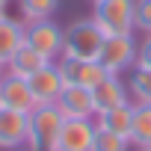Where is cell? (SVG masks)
I'll return each mask as SVG.
<instances>
[{
    "label": "cell",
    "mask_w": 151,
    "mask_h": 151,
    "mask_svg": "<svg viewBox=\"0 0 151 151\" xmlns=\"http://www.w3.org/2000/svg\"><path fill=\"white\" fill-rule=\"evenodd\" d=\"M92 3H101V0H92Z\"/></svg>",
    "instance_id": "obj_26"
},
{
    "label": "cell",
    "mask_w": 151,
    "mask_h": 151,
    "mask_svg": "<svg viewBox=\"0 0 151 151\" xmlns=\"http://www.w3.org/2000/svg\"><path fill=\"white\" fill-rule=\"evenodd\" d=\"M3 74H6V65H0V80H3Z\"/></svg>",
    "instance_id": "obj_23"
},
{
    "label": "cell",
    "mask_w": 151,
    "mask_h": 151,
    "mask_svg": "<svg viewBox=\"0 0 151 151\" xmlns=\"http://www.w3.org/2000/svg\"><path fill=\"white\" fill-rule=\"evenodd\" d=\"M27 130H30V113L0 107V148L3 151L21 148L27 142Z\"/></svg>",
    "instance_id": "obj_9"
},
{
    "label": "cell",
    "mask_w": 151,
    "mask_h": 151,
    "mask_svg": "<svg viewBox=\"0 0 151 151\" xmlns=\"http://www.w3.org/2000/svg\"><path fill=\"white\" fill-rule=\"evenodd\" d=\"M59 65V74H62V80L65 86H83V89H95L104 77H107V71L98 59H56Z\"/></svg>",
    "instance_id": "obj_6"
},
{
    "label": "cell",
    "mask_w": 151,
    "mask_h": 151,
    "mask_svg": "<svg viewBox=\"0 0 151 151\" xmlns=\"http://www.w3.org/2000/svg\"><path fill=\"white\" fill-rule=\"evenodd\" d=\"M92 104H95V116H98V113H107V110H113V107L130 104L127 83L119 77V74H107V77L92 89Z\"/></svg>",
    "instance_id": "obj_11"
},
{
    "label": "cell",
    "mask_w": 151,
    "mask_h": 151,
    "mask_svg": "<svg viewBox=\"0 0 151 151\" xmlns=\"http://www.w3.org/2000/svg\"><path fill=\"white\" fill-rule=\"evenodd\" d=\"M3 18H9V15H6V6H0V21H3Z\"/></svg>",
    "instance_id": "obj_22"
},
{
    "label": "cell",
    "mask_w": 151,
    "mask_h": 151,
    "mask_svg": "<svg viewBox=\"0 0 151 151\" xmlns=\"http://www.w3.org/2000/svg\"><path fill=\"white\" fill-rule=\"evenodd\" d=\"M9 3H12V0H0V6H9Z\"/></svg>",
    "instance_id": "obj_24"
},
{
    "label": "cell",
    "mask_w": 151,
    "mask_h": 151,
    "mask_svg": "<svg viewBox=\"0 0 151 151\" xmlns=\"http://www.w3.org/2000/svg\"><path fill=\"white\" fill-rule=\"evenodd\" d=\"M18 9L24 24L30 21H42V18H53L59 9V0H18Z\"/></svg>",
    "instance_id": "obj_18"
},
{
    "label": "cell",
    "mask_w": 151,
    "mask_h": 151,
    "mask_svg": "<svg viewBox=\"0 0 151 151\" xmlns=\"http://www.w3.org/2000/svg\"><path fill=\"white\" fill-rule=\"evenodd\" d=\"M27 83H30V92L36 98V107L39 104H56L62 89H65V80H62L56 62H47L45 68H39L33 77H27Z\"/></svg>",
    "instance_id": "obj_8"
},
{
    "label": "cell",
    "mask_w": 151,
    "mask_h": 151,
    "mask_svg": "<svg viewBox=\"0 0 151 151\" xmlns=\"http://www.w3.org/2000/svg\"><path fill=\"white\" fill-rule=\"evenodd\" d=\"M62 42H65V30L53 18H42V21L27 24V45L33 50H39L45 59L56 62L62 56Z\"/></svg>",
    "instance_id": "obj_4"
},
{
    "label": "cell",
    "mask_w": 151,
    "mask_h": 151,
    "mask_svg": "<svg viewBox=\"0 0 151 151\" xmlns=\"http://www.w3.org/2000/svg\"><path fill=\"white\" fill-rule=\"evenodd\" d=\"M133 30H142L151 36V0H136L133 6Z\"/></svg>",
    "instance_id": "obj_20"
},
{
    "label": "cell",
    "mask_w": 151,
    "mask_h": 151,
    "mask_svg": "<svg viewBox=\"0 0 151 151\" xmlns=\"http://www.w3.org/2000/svg\"><path fill=\"white\" fill-rule=\"evenodd\" d=\"M130 119H133V101L122 104V107H113L107 113H98L95 116V127L107 130V133H116V136H127L130 133Z\"/></svg>",
    "instance_id": "obj_14"
},
{
    "label": "cell",
    "mask_w": 151,
    "mask_h": 151,
    "mask_svg": "<svg viewBox=\"0 0 151 151\" xmlns=\"http://www.w3.org/2000/svg\"><path fill=\"white\" fill-rule=\"evenodd\" d=\"M130 145L148 148L151 145V104H133V119H130Z\"/></svg>",
    "instance_id": "obj_16"
},
{
    "label": "cell",
    "mask_w": 151,
    "mask_h": 151,
    "mask_svg": "<svg viewBox=\"0 0 151 151\" xmlns=\"http://www.w3.org/2000/svg\"><path fill=\"white\" fill-rule=\"evenodd\" d=\"M65 116L56 104H39L30 113V130H27V151H56V139L62 130Z\"/></svg>",
    "instance_id": "obj_2"
},
{
    "label": "cell",
    "mask_w": 151,
    "mask_h": 151,
    "mask_svg": "<svg viewBox=\"0 0 151 151\" xmlns=\"http://www.w3.org/2000/svg\"><path fill=\"white\" fill-rule=\"evenodd\" d=\"M136 50H139V45H136L133 33L130 36H107L98 62L104 65L107 74H122L136 65Z\"/></svg>",
    "instance_id": "obj_5"
},
{
    "label": "cell",
    "mask_w": 151,
    "mask_h": 151,
    "mask_svg": "<svg viewBox=\"0 0 151 151\" xmlns=\"http://www.w3.org/2000/svg\"><path fill=\"white\" fill-rule=\"evenodd\" d=\"M92 21L104 30V36H130L133 33V6L136 0H101L92 3Z\"/></svg>",
    "instance_id": "obj_3"
},
{
    "label": "cell",
    "mask_w": 151,
    "mask_h": 151,
    "mask_svg": "<svg viewBox=\"0 0 151 151\" xmlns=\"http://www.w3.org/2000/svg\"><path fill=\"white\" fill-rule=\"evenodd\" d=\"M0 107L6 110H18V113H33L36 107V98L30 92V83L24 77H15V74H3L0 80Z\"/></svg>",
    "instance_id": "obj_10"
},
{
    "label": "cell",
    "mask_w": 151,
    "mask_h": 151,
    "mask_svg": "<svg viewBox=\"0 0 151 151\" xmlns=\"http://www.w3.org/2000/svg\"><path fill=\"white\" fill-rule=\"evenodd\" d=\"M47 62H50V59H45L39 50H33V47L24 42V45L18 47V53L6 62V71H9V74H15V77H24V80H27V77H33L39 68H45Z\"/></svg>",
    "instance_id": "obj_15"
},
{
    "label": "cell",
    "mask_w": 151,
    "mask_h": 151,
    "mask_svg": "<svg viewBox=\"0 0 151 151\" xmlns=\"http://www.w3.org/2000/svg\"><path fill=\"white\" fill-rule=\"evenodd\" d=\"M24 42H27V24L24 21H18V18L0 21V65H6Z\"/></svg>",
    "instance_id": "obj_13"
},
{
    "label": "cell",
    "mask_w": 151,
    "mask_h": 151,
    "mask_svg": "<svg viewBox=\"0 0 151 151\" xmlns=\"http://www.w3.org/2000/svg\"><path fill=\"white\" fill-rule=\"evenodd\" d=\"M92 151H130V139H127V136L107 133V130H98Z\"/></svg>",
    "instance_id": "obj_19"
},
{
    "label": "cell",
    "mask_w": 151,
    "mask_h": 151,
    "mask_svg": "<svg viewBox=\"0 0 151 151\" xmlns=\"http://www.w3.org/2000/svg\"><path fill=\"white\" fill-rule=\"evenodd\" d=\"M124 83H127V92H130L133 104H151V68L133 65Z\"/></svg>",
    "instance_id": "obj_17"
},
{
    "label": "cell",
    "mask_w": 151,
    "mask_h": 151,
    "mask_svg": "<svg viewBox=\"0 0 151 151\" xmlns=\"http://www.w3.org/2000/svg\"><path fill=\"white\" fill-rule=\"evenodd\" d=\"M139 151H151V145H148V148H139Z\"/></svg>",
    "instance_id": "obj_25"
},
{
    "label": "cell",
    "mask_w": 151,
    "mask_h": 151,
    "mask_svg": "<svg viewBox=\"0 0 151 151\" xmlns=\"http://www.w3.org/2000/svg\"><path fill=\"white\" fill-rule=\"evenodd\" d=\"M56 107L65 119H95L92 89H83V86H65Z\"/></svg>",
    "instance_id": "obj_12"
},
{
    "label": "cell",
    "mask_w": 151,
    "mask_h": 151,
    "mask_svg": "<svg viewBox=\"0 0 151 151\" xmlns=\"http://www.w3.org/2000/svg\"><path fill=\"white\" fill-rule=\"evenodd\" d=\"M136 65L151 68V36H145V42H139V50H136Z\"/></svg>",
    "instance_id": "obj_21"
},
{
    "label": "cell",
    "mask_w": 151,
    "mask_h": 151,
    "mask_svg": "<svg viewBox=\"0 0 151 151\" xmlns=\"http://www.w3.org/2000/svg\"><path fill=\"white\" fill-rule=\"evenodd\" d=\"M95 136H98L95 119H65L56 139V151H92Z\"/></svg>",
    "instance_id": "obj_7"
},
{
    "label": "cell",
    "mask_w": 151,
    "mask_h": 151,
    "mask_svg": "<svg viewBox=\"0 0 151 151\" xmlns=\"http://www.w3.org/2000/svg\"><path fill=\"white\" fill-rule=\"evenodd\" d=\"M107 36L92 18H77L65 27V42H62V56L65 59H98ZM59 56V59H62Z\"/></svg>",
    "instance_id": "obj_1"
}]
</instances>
